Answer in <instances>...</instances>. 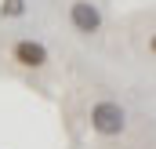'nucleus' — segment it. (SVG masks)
Listing matches in <instances>:
<instances>
[{"instance_id":"f257e3e1","label":"nucleus","mask_w":156,"mask_h":149,"mask_svg":"<svg viewBox=\"0 0 156 149\" xmlns=\"http://www.w3.org/2000/svg\"><path fill=\"white\" fill-rule=\"evenodd\" d=\"M87 120H91V131L102 135V138H116V135L127 131V109H123L120 102H109V98L94 102Z\"/></svg>"},{"instance_id":"f03ea898","label":"nucleus","mask_w":156,"mask_h":149,"mask_svg":"<svg viewBox=\"0 0 156 149\" xmlns=\"http://www.w3.org/2000/svg\"><path fill=\"white\" fill-rule=\"evenodd\" d=\"M69 26L80 37H94L102 29V7L94 0H73L69 4Z\"/></svg>"},{"instance_id":"7ed1b4c3","label":"nucleus","mask_w":156,"mask_h":149,"mask_svg":"<svg viewBox=\"0 0 156 149\" xmlns=\"http://www.w3.org/2000/svg\"><path fill=\"white\" fill-rule=\"evenodd\" d=\"M11 62L15 66H22V69H44L47 62H51V55H47V47L33 37H22L11 44Z\"/></svg>"},{"instance_id":"20e7f679","label":"nucleus","mask_w":156,"mask_h":149,"mask_svg":"<svg viewBox=\"0 0 156 149\" xmlns=\"http://www.w3.org/2000/svg\"><path fill=\"white\" fill-rule=\"evenodd\" d=\"M0 15L4 18H22L26 15V0H0Z\"/></svg>"},{"instance_id":"39448f33","label":"nucleus","mask_w":156,"mask_h":149,"mask_svg":"<svg viewBox=\"0 0 156 149\" xmlns=\"http://www.w3.org/2000/svg\"><path fill=\"white\" fill-rule=\"evenodd\" d=\"M149 55H156V33L149 37Z\"/></svg>"}]
</instances>
